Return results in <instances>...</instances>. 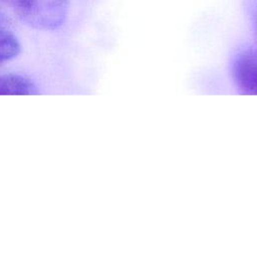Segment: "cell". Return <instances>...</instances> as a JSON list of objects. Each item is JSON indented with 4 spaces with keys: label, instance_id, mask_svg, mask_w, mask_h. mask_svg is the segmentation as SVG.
I'll list each match as a JSON object with an SVG mask.
<instances>
[{
    "label": "cell",
    "instance_id": "cell-1",
    "mask_svg": "<svg viewBox=\"0 0 257 257\" xmlns=\"http://www.w3.org/2000/svg\"><path fill=\"white\" fill-rule=\"evenodd\" d=\"M14 13L29 26L54 30L65 21L68 0H4Z\"/></svg>",
    "mask_w": 257,
    "mask_h": 257
},
{
    "label": "cell",
    "instance_id": "cell-4",
    "mask_svg": "<svg viewBox=\"0 0 257 257\" xmlns=\"http://www.w3.org/2000/svg\"><path fill=\"white\" fill-rule=\"evenodd\" d=\"M20 52V44L14 34L0 27V65L16 57Z\"/></svg>",
    "mask_w": 257,
    "mask_h": 257
},
{
    "label": "cell",
    "instance_id": "cell-2",
    "mask_svg": "<svg viewBox=\"0 0 257 257\" xmlns=\"http://www.w3.org/2000/svg\"><path fill=\"white\" fill-rule=\"evenodd\" d=\"M233 75L242 93L257 95V48L246 50L238 56Z\"/></svg>",
    "mask_w": 257,
    "mask_h": 257
},
{
    "label": "cell",
    "instance_id": "cell-3",
    "mask_svg": "<svg viewBox=\"0 0 257 257\" xmlns=\"http://www.w3.org/2000/svg\"><path fill=\"white\" fill-rule=\"evenodd\" d=\"M37 93L34 82L19 74L0 75V95H29Z\"/></svg>",
    "mask_w": 257,
    "mask_h": 257
},
{
    "label": "cell",
    "instance_id": "cell-5",
    "mask_svg": "<svg viewBox=\"0 0 257 257\" xmlns=\"http://www.w3.org/2000/svg\"><path fill=\"white\" fill-rule=\"evenodd\" d=\"M256 29H257V15H256Z\"/></svg>",
    "mask_w": 257,
    "mask_h": 257
}]
</instances>
